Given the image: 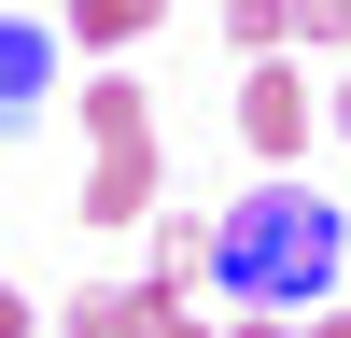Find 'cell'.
Returning <instances> with one entry per match:
<instances>
[{
    "mask_svg": "<svg viewBox=\"0 0 351 338\" xmlns=\"http://www.w3.org/2000/svg\"><path fill=\"white\" fill-rule=\"evenodd\" d=\"M337 197H309V183H253L239 212L211 225V268L197 282H225L239 310H309V296H337Z\"/></svg>",
    "mask_w": 351,
    "mask_h": 338,
    "instance_id": "1",
    "label": "cell"
},
{
    "mask_svg": "<svg viewBox=\"0 0 351 338\" xmlns=\"http://www.w3.org/2000/svg\"><path fill=\"white\" fill-rule=\"evenodd\" d=\"M84 127H99V169H84V225H155V99H141L127 71H99Z\"/></svg>",
    "mask_w": 351,
    "mask_h": 338,
    "instance_id": "2",
    "label": "cell"
},
{
    "mask_svg": "<svg viewBox=\"0 0 351 338\" xmlns=\"http://www.w3.org/2000/svg\"><path fill=\"white\" fill-rule=\"evenodd\" d=\"M239 141H253V155H295V141H309V84L281 71V56L239 71Z\"/></svg>",
    "mask_w": 351,
    "mask_h": 338,
    "instance_id": "3",
    "label": "cell"
},
{
    "mask_svg": "<svg viewBox=\"0 0 351 338\" xmlns=\"http://www.w3.org/2000/svg\"><path fill=\"white\" fill-rule=\"evenodd\" d=\"M56 99V28H28V14H0V141L28 127V113Z\"/></svg>",
    "mask_w": 351,
    "mask_h": 338,
    "instance_id": "4",
    "label": "cell"
},
{
    "mask_svg": "<svg viewBox=\"0 0 351 338\" xmlns=\"http://www.w3.org/2000/svg\"><path fill=\"white\" fill-rule=\"evenodd\" d=\"M183 310H197V282H127V296H84L71 338H169Z\"/></svg>",
    "mask_w": 351,
    "mask_h": 338,
    "instance_id": "5",
    "label": "cell"
},
{
    "mask_svg": "<svg viewBox=\"0 0 351 338\" xmlns=\"http://www.w3.org/2000/svg\"><path fill=\"white\" fill-rule=\"evenodd\" d=\"M155 14H169V0H71V43H99V56H112V43H141Z\"/></svg>",
    "mask_w": 351,
    "mask_h": 338,
    "instance_id": "6",
    "label": "cell"
},
{
    "mask_svg": "<svg viewBox=\"0 0 351 338\" xmlns=\"http://www.w3.org/2000/svg\"><path fill=\"white\" fill-rule=\"evenodd\" d=\"M197 268H211V225L169 212V225H155V282H197Z\"/></svg>",
    "mask_w": 351,
    "mask_h": 338,
    "instance_id": "7",
    "label": "cell"
},
{
    "mask_svg": "<svg viewBox=\"0 0 351 338\" xmlns=\"http://www.w3.org/2000/svg\"><path fill=\"white\" fill-rule=\"evenodd\" d=\"M225 43H239V56H281L295 28H281V0H225Z\"/></svg>",
    "mask_w": 351,
    "mask_h": 338,
    "instance_id": "8",
    "label": "cell"
},
{
    "mask_svg": "<svg viewBox=\"0 0 351 338\" xmlns=\"http://www.w3.org/2000/svg\"><path fill=\"white\" fill-rule=\"evenodd\" d=\"M281 28H295V43H337V56H351V0H281Z\"/></svg>",
    "mask_w": 351,
    "mask_h": 338,
    "instance_id": "9",
    "label": "cell"
},
{
    "mask_svg": "<svg viewBox=\"0 0 351 338\" xmlns=\"http://www.w3.org/2000/svg\"><path fill=\"white\" fill-rule=\"evenodd\" d=\"M0 338H28V296H14V282H0Z\"/></svg>",
    "mask_w": 351,
    "mask_h": 338,
    "instance_id": "10",
    "label": "cell"
},
{
    "mask_svg": "<svg viewBox=\"0 0 351 338\" xmlns=\"http://www.w3.org/2000/svg\"><path fill=\"white\" fill-rule=\"evenodd\" d=\"M225 338H281V310H239V324H225Z\"/></svg>",
    "mask_w": 351,
    "mask_h": 338,
    "instance_id": "11",
    "label": "cell"
},
{
    "mask_svg": "<svg viewBox=\"0 0 351 338\" xmlns=\"http://www.w3.org/2000/svg\"><path fill=\"white\" fill-rule=\"evenodd\" d=\"M169 338H211V324H197V310H183V324H169Z\"/></svg>",
    "mask_w": 351,
    "mask_h": 338,
    "instance_id": "12",
    "label": "cell"
},
{
    "mask_svg": "<svg viewBox=\"0 0 351 338\" xmlns=\"http://www.w3.org/2000/svg\"><path fill=\"white\" fill-rule=\"evenodd\" d=\"M337 127H351V71H337Z\"/></svg>",
    "mask_w": 351,
    "mask_h": 338,
    "instance_id": "13",
    "label": "cell"
},
{
    "mask_svg": "<svg viewBox=\"0 0 351 338\" xmlns=\"http://www.w3.org/2000/svg\"><path fill=\"white\" fill-rule=\"evenodd\" d=\"M324 338H351V310H324Z\"/></svg>",
    "mask_w": 351,
    "mask_h": 338,
    "instance_id": "14",
    "label": "cell"
}]
</instances>
